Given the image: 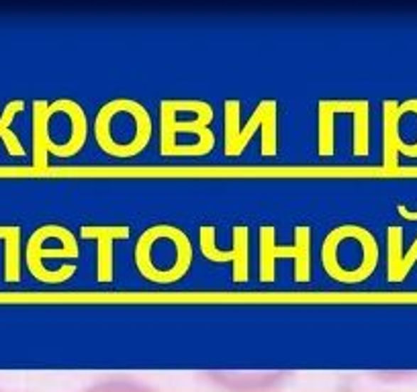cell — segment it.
Returning <instances> with one entry per match:
<instances>
[{"label": "cell", "instance_id": "6da1fadb", "mask_svg": "<svg viewBox=\"0 0 417 392\" xmlns=\"http://www.w3.org/2000/svg\"><path fill=\"white\" fill-rule=\"evenodd\" d=\"M31 111L35 170H48L50 156L74 158L82 151L88 139V116L78 100L55 98L50 102L37 98Z\"/></svg>", "mask_w": 417, "mask_h": 392}, {"label": "cell", "instance_id": "7a4b0ae2", "mask_svg": "<svg viewBox=\"0 0 417 392\" xmlns=\"http://www.w3.org/2000/svg\"><path fill=\"white\" fill-rule=\"evenodd\" d=\"M195 249L183 229L160 223L143 229L135 241V266L139 276L153 284L180 282L193 268Z\"/></svg>", "mask_w": 417, "mask_h": 392}, {"label": "cell", "instance_id": "3957f363", "mask_svg": "<svg viewBox=\"0 0 417 392\" xmlns=\"http://www.w3.org/2000/svg\"><path fill=\"white\" fill-rule=\"evenodd\" d=\"M153 121L135 98H113L100 107L94 119L97 146L113 158H135L150 146Z\"/></svg>", "mask_w": 417, "mask_h": 392}, {"label": "cell", "instance_id": "277c9868", "mask_svg": "<svg viewBox=\"0 0 417 392\" xmlns=\"http://www.w3.org/2000/svg\"><path fill=\"white\" fill-rule=\"evenodd\" d=\"M381 247L372 231L362 225H337L321 244L325 274L342 284H360L374 274Z\"/></svg>", "mask_w": 417, "mask_h": 392}, {"label": "cell", "instance_id": "5b68a950", "mask_svg": "<svg viewBox=\"0 0 417 392\" xmlns=\"http://www.w3.org/2000/svg\"><path fill=\"white\" fill-rule=\"evenodd\" d=\"M260 133L262 156L274 158L278 153V100L264 98L258 102L248 123L242 127V102L229 98L223 102V153L237 158L246 151L250 141Z\"/></svg>", "mask_w": 417, "mask_h": 392}, {"label": "cell", "instance_id": "8992f818", "mask_svg": "<svg viewBox=\"0 0 417 392\" xmlns=\"http://www.w3.org/2000/svg\"><path fill=\"white\" fill-rule=\"evenodd\" d=\"M260 261L258 272L260 282L270 284L276 280V263L278 260H293L295 263V280L309 282L313 278V231L307 225L295 227L293 244L281 245L276 241V229L272 225H264L260 229Z\"/></svg>", "mask_w": 417, "mask_h": 392}, {"label": "cell", "instance_id": "52a82bcc", "mask_svg": "<svg viewBox=\"0 0 417 392\" xmlns=\"http://www.w3.org/2000/svg\"><path fill=\"white\" fill-rule=\"evenodd\" d=\"M213 119H215V111L207 100H197L195 113L190 119H180L178 113L172 109L170 100L168 98L162 100L160 102V153L172 158L180 135H195L205 156L211 153L217 143L215 131L211 129Z\"/></svg>", "mask_w": 417, "mask_h": 392}, {"label": "cell", "instance_id": "ba28073f", "mask_svg": "<svg viewBox=\"0 0 417 392\" xmlns=\"http://www.w3.org/2000/svg\"><path fill=\"white\" fill-rule=\"evenodd\" d=\"M80 245L76 235L64 225H41L31 233L25 247V261L31 276L43 284H58V280L48 272V260H78Z\"/></svg>", "mask_w": 417, "mask_h": 392}, {"label": "cell", "instance_id": "9c48e42d", "mask_svg": "<svg viewBox=\"0 0 417 392\" xmlns=\"http://www.w3.org/2000/svg\"><path fill=\"white\" fill-rule=\"evenodd\" d=\"M232 249H221L217 245V231L213 225H202L199 229L200 254L213 263H232L234 282L244 284L250 280V229L246 225H235L232 231Z\"/></svg>", "mask_w": 417, "mask_h": 392}, {"label": "cell", "instance_id": "30bf717a", "mask_svg": "<svg viewBox=\"0 0 417 392\" xmlns=\"http://www.w3.org/2000/svg\"><path fill=\"white\" fill-rule=\"evenodd\" d=\"M202 378L221 392H278L293 378L286 370L268 372H223L211 370L202 372Z\"/></svg>", "mask_w": 417, "mask_h": 392}, {"label": "cell", "instance_id": "8fae6325", "mask_svg": "<svg viewBox=\"0 0 417 392\" xmlns=\"http://www.w3.org/2000/svg\"><path fill=\"white\" fill-rule=\"evenodd\" d=\"M80 237L97 244V280L109 284L115 280V244L129 237L127 225H84Z\"/></svg>", "mask_w": 417, "mask_h": 392}, {"label": "cell", "instance_id": "7c38bea8", "mask_svg": "<svg viewBox=\"0 0 417 392\" xmlns=\"http://www.w3.org/2000/svg\"><path fill=\"white\" fill-rule=\"evenodd\" d=\"M417 263V237L411 247L403 251V229L391 225L386 229V280L397 284L409 276Z\"/></svg>", "mask_w": 417, "mask_h": 392}, {"label": "cell", "instance_id": "4fadbf2b", "mask_svg": "<svg viewBox=\"0 0 417 392\" xmlns=\"http://www.w3.org/2000/svg\"><path fill=\"white\" fill-rule=\"evenodd\" d=\"M340 114L337 98H323L318 104V151L330 158L335 151V116Z\"/></svg>", "mask_w": 417, "mask_h": 392}, {"label": "cell", "instance_id": "5bb4252c", "mask_svg": "<svg viewBox=\"0 0 417 392\" xmlns=\"http://www.w3.org/2000/svg\"><path fill=\"white\" fill-rule=\"evenodd\" d=\"M352 153L367 158L370 151V102L367 98H356L352 109Z\"/></svg>", "mask_w": 417, "mask_h": 392}, {"label": "cell", "instance_id": "9a60e30c", "mask_svg": "<svg viewBox=\"0 0 417 392\" xmlns=\"http://www.w3.org/2000/svg\"><path fill=\"white\" fill-rule=\"evenodd\" d=\"M25 111V100L23 98H13L11 102H6L4 111L0 113V139L6 147V153L13 158H23L25 156V147L23 141L18 139V135L13 131V123L17 119V114Z\"/></svg>", "mask_w": 417, "mask_h": 392}, {"label": "cell", "instance_id": "2e32d148", "mask_svg": "<svg viewBox=\"0 0 417 392\" xmlns=\"http://www.w3.org/2000/svg\"><path fill=\"white\" fill-rule=\"evenodd\" d=\"M80 392H158L153 386L134 378H104L92 382Z\"/></svg>", "mask_w": 417, "mask_h": 392}, {"label": "cell", "instance_id": "e0dca14e", "mask_svg": "<svg viewBox=\"0 0 417 392\" xmlns=\"http://www.w3.org/2000/svg\"><path fill=\"white\" fill-rule=\"evenodd\" d=\"M407 104H409V109L417 114V98H407ZM407 158H417V139L413 141V146L409 149V156Z\"/></svg>", "mask_w": 417, "mask_h": 392}, {"label": "cell", "instance_id": "ac0fdd59", "mask_svg": "<svg viewBox=\"0 0 417 392\" xmlns=\"http://www.w3.org/2000/svg\"><path fill=\"white\" fill-rule=\"evenodd\" d=\"M397 211H399L401 217H405V219H409V221H417V212H411V211H407L403 205H399L397 207Z\"/></svg>", "mask_w": 417, "mask_h": 392}]
</instances>
